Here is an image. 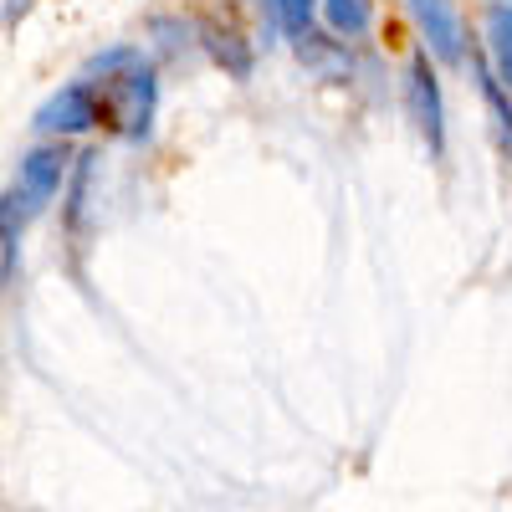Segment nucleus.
<instances>
[{"instance_id": "7ed1b4c3", "label": "nucleus", "mask_w": 512, "mask_h": 512, "mask_svg": "<svg viewBox=\"0 0 512 512\" xmlns=\"http://www.w3.org/2000/svg\"><path fill=\"white\" fill-rule=\"evenodd\" d=\"M405 103H410V118L420 128V139L431 144V154L446 149V103H441V82L431 72V52H415L410 67H405Z\"/></svg>"}, {"instance_id": "0eeeda50", "label": "nucleus", "mask_w": 512, "mask_h": 512, "mask_svg": "<svg viewBox=\"0 0 512 512\" xmlns=\"http://www.w3.org/2000/svg\"><path fill=\"white\" fill-rule=\"evenodd\" d=\"M36 221V210L21 200V190L11 185L6 195H0V267L6 272H16V256H21V236H26V226Z\"/></svg>"}, {"instance_id": "f257e3e1", "label": "nucleus", "mask_w": 512, "mask_h": 512, "mask_svg": "<svg viewBox=\"0 0 512 512\" xmlns=\"http://www.w3.org/2000/svg\"><path fill=\"white\" fill-rule=\"evenodd\" d=\"M154 108H159V82H154V67L149 62H139L134 72L103 82V93H98V123L118 128L123 139H149Z\"/></svg>"}, {"instance_id": "ddd939ff", "label": "nucleus", "mask_w": 512, "mask_h": 512, "mask_svg": "<svg viewBox=\"0 0 512 512\" xmlns=\"http://www.w3.org/2000/svg\"><path fill=\"white\" fill-rule=\"evenodd\" d=\"M139 62H144L139 47H108V52H98V57L88 62V82H93V77L113 82V77H123V72H134Z\"/></svg>"}, {"instance_id": "39448f33", "label": "nucleus", "mask_w": 512, "mask_h": 512, "mask_svg": "<svg viewBox=\"0 0 512 512\" xmlns=\"http://www.w3.org/2000/svg\"><path fill=\"white\" fill-rule=\"evenodd\" d=\"M67 169H72V154H67V144H36V149H26V154H21V169H16V190H21V200L36 210V216H41V210L52 205V195L62 190Z\"/></svg>"}, {"instance_id": "f8f14e48", "label": "nucleus", "mask_w": 512, "mask_h": 512, "mask_svg": "<svg viewBox=\"0 0 512 512\" xmlns=\"http://www.w3.org/2000/svg\"><path fill=\"white\" fill-rule=\"evenodd\" d=\"M323 21L333 26V36H364L374 26V0H318Z\"/></svg>"}, {"instance_id": "f03ea898", "label": "nucleus", "mask_w": 512, "mask_h": 512, "mask_svg": "<svg viewBox=\"0 0 512 512\" xmlns=\"http://www.w3.org/2000/svg\"><path fill=\"white\" fill-rule=\"evenodd\" d=\"M31 128H36V134H47V139H57V144L98 128V93H93V82H72V88L52 93L47 103L36 108Z\"/></svg>"}, {"instance_id": "9b49d317", "label": "nucleus", "mask_w": 512, "mask_h": 512, "mask_svg": "<svg viewBox=\"0 0 512 512\" xmlns=\"http://www.w3.org/2000/svg\"><path fill=\"white\" fill-rule=\"evenodd\" d=\"M262 16L282 31V36H292V41H303V36H313V16H318V0H262Z\"/></svg>"}, {"instance_id": "9d476101", "label": "nucleus", "mask_w": 512, "mask_h": 512, "mask_svg": "<svg viewBox=\"0 0 512 512\" xmlns=\"http://www.w3.org/2000/svg\"><path fill=\"white\" fill-rule=\"evenodd\" d=\"M200 36H205V52L216 57L231 77H251V47H246V36L241 31H231V26H200Z\"/></svg>"}, {"instance_id": "1a4fd4ad", "label": "nucleus", "mask_w": 512, "mask_h": 512, "mask_svg": "<svg viewBox=\"0 0 512 512\" xmlns=\"http://www.w3.org/2000/svg\"><path fill=\"white\" fill-rule=\"evenodd\" d=\"M472 77H477V93H482V103H487V113H492V123H497L502 144L512 149V93L497 82V72H492L487 57H472Z\"/></svg>"}, {"instance_id": "6e6552de", "label": "nucleus", "mask_w": 512, "mask_h": 512, "mask_svg": "<svg viewBox=\"0 0 512 512\" xmlns=\"http://www.w3.org/2000/svg\"><path fill=\"white\" fill-rule=\"evenodd\" d=\"M487 62L497 72V82L512 93V6H487Z\"/></svg>"}, {"instance_id": "20e7f679", "label": "nucleus", "mask_w": 512, "mask_h": 512, "mask_svg": "<svg viewBox=\"0 0 512 512\" xmlns=\"http://www.w3.org/2000/svg\"><path fill=\"white\" fill-rule=\"evenodd\" d=\"M405 11L436 62H466V26L456 0H405Z\"/></svg>"}, {"instance_id": "423d86ee", "label": "nucleus", "mask_w": 512, "mask_h": 512, "mask_svg": "<svg viewBox=\"0 0 512 512\" xmlns=\"http://www.w3.org/2000/svg\"><path fill=\"white\" fill-rule=\"evenodd\" d=\"M297 57H303L323 82H349V72H354V52L333 36H303L297 41Z\"/></svg>"}, {"instance_id": "4468645a", "label": "nucleus", "mask_w": 512, "mask_h": 512, "mask_svg": "<svg viewBox=\"0 0 512 512\" xmlns=\"http://www.w3.org/2000/svg\"><path fill=\"white\" fill-rule=\"evenodd\" d=\"M31 6V0H11V6H6V21H16V11H26Z\"/></svg>"}]
</instances>
